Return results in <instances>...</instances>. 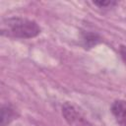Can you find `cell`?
<instances>
[{
	"label": "cell",
	"instance_id": "6da1fadb",
	"mask_svg": "<svg viewBox=\"0 0 126 126\" xmlns=\"http://www.w3.org/2000/svg\"><path fill=\"white\" fill-rule=\"evenodd\" d=\"M1 32L15 38H31L40 32L37 24L24 18H10L2 22Z\"/></svg>",
	"mask_w": 126,
	"mask_h": 126
},
{
	"label": "cell",
	"instance_id": "7a4b0ae2",
	"mask_svg": "<svg viewBox=\"0 0 126 126\" xmlns=\"http://www.w3.org/2000/svg\"><path fill=\"white\" fill-rule=\"evenodd\" d=\"M62 114L70 126H90L83 113L70 102L64 103L62 106Z\"/></svg>",
	"mask_w": 126,
	"mask_h": 126
},
{
	"label": "cell",
	"instance_id": "3957f363",
	"mask_svg": "<svg viewBox=\"0 0 126 126\" xmlns=\"http://www.w3.org/2000/svg\"><path fill=\"white\" fill-rule=\"evenodd\" d=\"M111 112L120 126H126V101L116 100L111 106Z\"/></svg>",
	"mask_w": 126,
	"mask_h": 126
},
{
	"label": "cell",
	"instance_id": "277c9868",
	"mask_svg": "<svg viewBox=\"0 0 126 126\" xmlns=\"http://www.w3.org/2000/svg\"><path fill=\"white\" fill-rule=\"evenodd\" d=\"M15 117V112L10 106H3L1 110V125L5 126Z\"/></svg>",
	"mask_w": 126,
	"mask_h": 126
},
{
	"label": "cell",
	"instance_id": "5b68a950",
	"mask_svg": "<svg viewBox=\"0 0 126 126\" xmlns=\"http://www.w3.org/2000/svg\"><path fill=\"white\" fill-rule=\"evenodd\" d=\"M94 3L97 6H99V7H107V6H111V5L115 4L112 1H96V2H94Z\"/></svg>",
	"mask_w": 126,
	"mask_h": 126
},
{
	"label": "cell",
	"instance_id": "8992f818",
	"mask_svg": "<svg viewBox=\"0 0 126 126\" xmlns=\"http://www.w3.org/2000/svg\"><path fill=\"white\" fill-rule=\"evenodd\" d=\"M120 54H121V57H122L124 63L126 64V46L122 45V46L120 47Z\"/></svg>",
	"mask_w": 126,
	"mask_h": 126
}]
</instances>
